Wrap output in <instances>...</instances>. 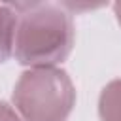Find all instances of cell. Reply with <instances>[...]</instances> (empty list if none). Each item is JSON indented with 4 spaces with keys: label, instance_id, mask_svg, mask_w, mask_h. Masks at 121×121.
<instances>
[{
    "label": "cell",
    "instance_id": "6da1fadb",
    "mask_svg": "<svg viewBox=\"0 0 121 121\" xmlns=\"http://www.w3.org/2000/svg\"><path fill=\"white\" fill-rule=\"evenodd\" d=\"M17 11L13 55L19 64L51 68L62 62L74 45V25L62 6L43 2L9 4Z\"/></svg>",
    "mask_w": 121,
    "mask_h": 121
},
{
    "label": "cell",
    "instance_id": "7a4b0ae2",
    "mask_svg": "<svg viewBox=\"0 0 121 121\" xmlns=\"http://www.w3.org/2000/svg\"><path fill=\"white\" fill-rule=\"evenodd\" d=\"M74 104L76 87L57 66L30 68L13 87V106L23 121H66Z\"/></svg>",
    "mask_w": 121,
    "mask_h": 121
},
{
    "label": "cell",
    "instance_id": "3957f363",
    "mask_svg": "<svg viewBox=\"0 0 121 121\" xmlns=\"http://www.w3.org/2000/svg\"><path fill=\"white\" fill-rule=\"evenodd\" d=\"M17 19V11L9 4H0V64L13 55Z\"/></svg>",
    "mask_w": 121,
    "mask_h": 121
},
{
    "label": "cell",
    "instance_id": "277c9868",
    "mask_svg": "<svg viewBox=\"0 0 121 121\" xmlns=\"http://www.w3.org/2000/svg\"><path fill=\"white\" fill-rule=\"evenodd\" d=\"M100 121H121V79L110 81L98 96Z\"/></svg>",
    "mask_w": 121,
    "mask_h": 121
},
{
    "label": "cell",
    "instance_id": "5b68a950",
    "mask_svg": "<svg viewBox=\"0 0 121 121\" xmlns=\"http://www.w3.org/2000/svg\"><path fill=\"white\" fill-rule=\"evenodd\" d=\"M0 121H23V119L9 104L0 100Z\"/></svg>",
    "mask_w": 121,
    "mask_h": 121
},
{
    "label": "cell",
    "instance_id": "8992f818",
    "mask_svg": "<svg viewBox=\"0 0 121 121\" xmlns=\"http://www.w3.org/2000/svg\"><path fill=\"white\" fill-rule=\"evenodd\" d=\"M113 11H115V17H117V23L121 25V2L113 4Z\"/></svg>",
    "mask_w": 121,
    "mask_h": 121
}]
</instances>
